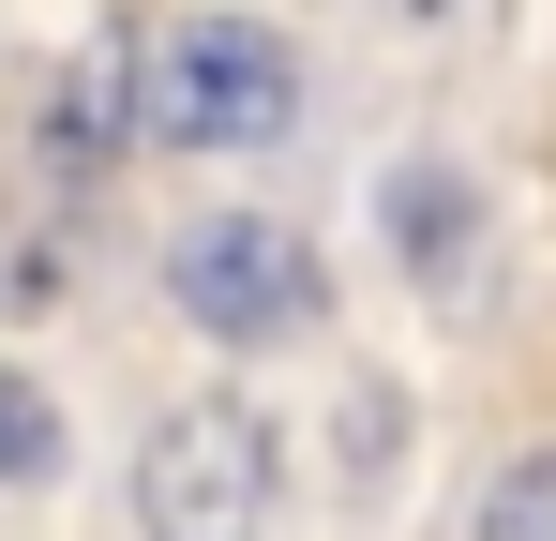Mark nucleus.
Returning a JSON list of instances; mask_svg holds the SVG:
<instances>
[{"instance_id":"f257e3e1","label":"nucleus","mask_w":556,"mask_h":541,"mask_svg":"<svg viewBox=\"0 0 556 541\" xmlns=\"http://www.w3.org/2000/svg\"><path fill=\"white\" fill-rule=\"evenodd\" d=\"M301 46L241 0H195L166 30H136V151H195V166H241L301 136Z\"/></svg>"},{"instance_id":"f03ea898","label":"nucleus","mask_w":556,"mask_h":541,"mask_svg":"<svg viewBox=\"0 0 556 541\" xmlns=\"http://www.w3.org/2000/svg\"><path fill=\"white\" fill-rule=\"evenodd\" d=\"M136 541H271L286 512V437L256 391H181L136 437Z\"/></svg>"},{"instance_id":"7ed1b4c3","label":"nucleus","mask_w":556,"mask_h":541,"mask_svg":"<svg viewBox=\"0 0 556 541\" xmlns=\"http://www.w3.org/2000/svg\"><path fill=\"white\" fill-rule=\"evenodd\" d=\"M151 270H166V316L195 347H226V361H271V347H301L331 316V270H316V241L286 211H181Z\"/></svg>"},{"instance_id":"20e7f679","label":"nucleus","mask_w":556,"mask_h":541,"mask_svg":"<svg viewBox=\"0 0 556 541\" xmlns=\"http://www.w3.org/2000/svg\"><path fill=\"white\" fill-rule=\"evenodd\" d=\"M391 241H406V286L421 301H466V241H481V196L452 166H406L391 180Z\"/></svg>"},{"instance_id":"39448f33","label":"nucleus","mask_w":556,"mask_h":541,"mask_svg":"<svg viewBox=\"0 0 556 541\" xmlns=\"http://www.w3.org/2000/svg\"><path fill=\"white\" fill-rule=\"evenodd\" d=\"M61 481H76V422H61V391L30 361L0 347V496H61Z\"/></svg>"},{"instance_id":"423d86ee","label":"nucleus","mask_w":556,"mask_h":541,"mask_svg":"<svg viewBox=\"0 0 556 541\" xmlns=\"http://www.w3.org/2000/svg\"><path fill=\"white\" fill-rule=\"evenodd\" d=\"M466 541H556V437H542V451H511V466L466 496Z\"/></svg>"},{"instance_id":"0eeeda50","label":"nucleus","mask_w":556,"mask_h":541,"mask_svg":"<svg viewBox=\"0 0 556 541\" xmlns=\"http://www.w3.org/2000/svg\"><path fill=\"white\" fill-rule=\"evenodd\" d=\"M406 15H421V30H481L496 0H406Z\"/></svg>"}]
</instances>
